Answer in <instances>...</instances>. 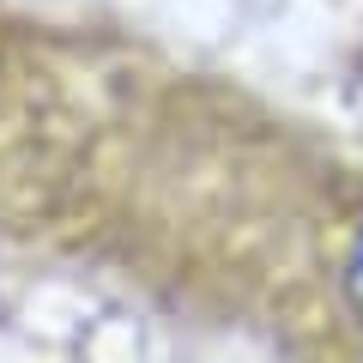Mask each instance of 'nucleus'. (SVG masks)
<instances>
[{"label":"nucleus","mask_w":363,"mask_h":363,"mask_svg":"<svg viewBox=\"0 0 363 363\" xmlns=\"http://www.w3.org/2000/svg\"><path fill=\"white\" fill-rule=\"evenodd\" d=\"M351 303H357V315H363V242H357V255H351Z\"/></svg>","instance_id":"1"}]
</instances>
